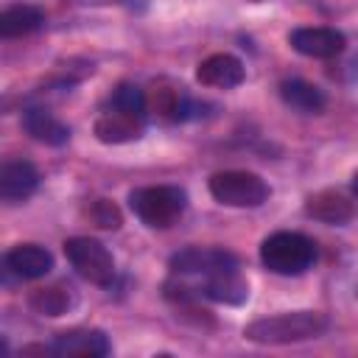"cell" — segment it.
<instances>
[{"instance_id": "cell-1", "label": "cell", "mask_w": 358, "mask_h": 358, "mask_svg": "<svg viewBox=\"0 0 358 358\" xmlns=\"http://www.w3.org/2000/svg\"><path fill=\"white\" fill-rule=\"evenodd\" d=\"M327 327V319L319 310H291L277 316L255 319L243 327V336L255 344H294L322 336Z\"/></svg>"}, {"instance_id": "cell-2", "label": "cell", "mask_w": 358, "mask_h": 358, "mask_svg": "<svg viewBox=\"0 0 358 358\" xmlns=\"http://www.w3.org/2000/svg\"><path fill=\"white\" fill-rule=\"evenodd\" d=\"M131 213L151 229H165L176 224L187 207V193L176 185H154V187H137L129 196Z\"/></svg>"}, {"instance_id": "cell-3", "label": "cell", "mask_w": 358, "mask_h": 358, "mask_svg": "<svg viewBox=\"0 0 358 358\" xmlns=\"http://www.w3.org/2000/svg\"><path fill=\"white\" fill-rule=\"evenodd\" d=\"M260 260L274 274L296 277L313 266L316 246L302 232H274L260 243Z\"/></svg>"}, {"instance_id": "cell-4", "label": "cell", "mask_w": 358, "mask_h": 358, "mask_svg": "<svg viewBox=\"0 0 358 358\" xmlns=\"http://www.w3.org/2000/svg\"><path fill=\"white\" fill-rule=\"evenodd\" d=\"M210 193L227 207H260L271 190L252 171H218L210 176Z\"/></svg>"}, {"instance_id": "cell-5", "label": "cell", "mask_w": 358, "mask_h": 358, "mask_svg": "<svg viewBox=\"0 0 358 358\" xmlns=\"http://www.w3.org/2000/svg\"><path fill=\"white\" fill-rule=\"evenodd\" d=\"M64 255L73 263V268L92 285H109L115 280V260L109 249L95 238H67Z\"/></svg>"}, {"instance_id": "cell-6", "label": "cell", "mask_w": 358, "mask_h": 358, "mask_svg": "<svg viewBox=\"0 0 358 358\" xmlns=\"http://www.w3.org/2000/svg\"><path fill=\"white\" fill-rule=\"evenodd\" d=\"M143 115L140 109H126V106H117V103H109L98 120H95V137L101 143H109V145H120V143H131V140H140L143 137Z\"/></svg>"}, {"instance_id": "cell-7", "label": "cell", "mask_w": 358, "mask_h": 358, "mask_svg": "<svg viewBox=\"0 0 358 358\" xmlns=\"http://www.w3.org/2000/svg\"><path fill=\"white\" fill-rule=\"evenodd\" d=\"M238 266V257L227 249H218V246H190V249H182L171 257V271L173 274H213V271H221V268H232Z\"/></svg>"}, {"instance_id": "cell-8", "label": "cell", "mask_w": 358, "mask_h": 358, "mask_svg": "<svg viewBox=\"0 0 358 358\" xmlns=\"http://www.w3.org/2000/svg\"><path fill=\"white\" fill-rule=\"evenodd\" d=\"M291 48L302 56H310V59H333L344 50L347 39L341 31L336 28H324V25H313V28H296L291 31L288 36Z\"/></svg>"}, {"instance_id": "cell-9", "label": "cell", "mask_w": 358, "mask_h": 358, "mask_svg": "<svg viewBox=\"0 0 358 358\" xmlns=\"http://www.w3.org/2000/svg\"><path fill=\"white\" fill-rule=\"evenodd\" d=\"M53 352L76 355V358H101L109 352V338L103 330H95V327H73L56 336Z\"/></svg>"}, {"instance_id": "cell-10", "label": "cell", "mask_w": 358, "mask_h": 358, "mask_svg": "<svg viewBox=\"0 0 358 358\" xmlns=\"http://www.w3.org/2000/svg\"><path fill=\"white\" fill-rule=\"evenodd\" d=\"M243 76H246L243 62L238 56H232V53H213L196 70L199 84L215 87V90H235L243 81Z\"/></svg>"}, {"instance_id": "cell-11", "label": "cell", "mask_w": 358, "mask_h": 358, "mask_svg": "<svg viewBox=\"0 0 358 358\" xmlns=\"http://www.w3.org/2000/svg\"><path fill=\"white\" fill-rule=\"evenodd\" d=\"M6 268L20 280H36L53 268V255L39 243H17L6 255Z\"/></svg>"}, {"instance_id": "cell-12", "label": "cell", "mask_w": 358, "mask_h": 358, "mask_svg": "<svg viewBox=\"0 0 358 358\" xmlns=\"http://www.w3.org/2000/svg\"><path fill=\"white\" fill-rule=\"evenodd\" d=\"M39 185V171L28 159H11L0 168V199L3 201H22Z\"/></svg>"}, {"instance_id": "cell-13", "label": "cell", "mask_w": 358, "mask_h": 358, "mask_svg": "<svg viewBox=\"0 0 358 358\" xmlns=\"http://www.w3.org/2000/svg\"><path fill=\"white\" fill-rule=\"evenodd\" d=\"M305 213H308L310 218L322 221V224L341 227V224L352 221L355 207H352V201H350L344 193H338V190H319V193L308 196Z\"/></svg>"}, {"instance_id": "cell-14", "label": "cell", "mask_w": 358, "mask_h": 358, "mask_svg": "<svg viewBox=\"0 0 358 358\" xmlns=\"http://www.w3.org/2000/svg\"><path fill=\"white\" fill-rule=\"evenodd\" d=\"M201 291H204L210 299H215V302H227V305H241V302L249 296V285H246V280L241 277L238 266L207 274Z\"/></svg>"}, {"instance_id": "cell-15", "label": "cell", "mask_w": 358, "mask_h": 358, "mask_svg": "<svg viewBox=\"0 0 358 358\" xmlns=\"http://www.w3.org/2000/svg\"><path fill=\"white\" fill-rule=\"evenodd\" d=\"M22 126H25V131H28L34 140H39V143H45V145H64V143L70 140V129H67L56 115H50V112L42 109V106L25 109Z\"/></svg>"}, {"instance_id": "cell-16", "label": "cell", "mask_w": 358, "mask_h": 358, "mask_svg": "<svg viewBox=\"0 0 358 358\" xmlns=\"http://www.w3.org/2000/svg\"><path fill=\"white\" fill-rule=\"evenodd\" d=\"M280 98L296 109V112H305V115H319L324 109V92L310 84V81H302V78H288L280 84Z\"/></svg>"}, {"instance_id": "cell-17", "label": "cell", "mask_w": 358, "mask_h": 358, "mask_svg": "<svg viewBox=\"0 0 358 358\" xmlns=\"http://www.w3.org/2000/svg\"><path fill=\"white\" fill-rule=\"evenodd\" d=\"M45 25V14L36 6H8L0 14V36L14 39V36H28Z\"/></svg>"}, {"instance_id": "cell-18", "label": "cell", "mask_w": 358, "mask_h": 358, "mask_svg": "<svg viewBox=\"0 0 358 358\" xmlns=\"http://www.w3.org/2000/svg\"><path fill=\"white\" fill-rule=\"evenodd\" d=\"M28 305L42 313V316H62L67 313V308L73 305V294L67 285L56 282V285H45V288H36L31 296H28Z\"/></svg>"}, {"instance_id": "cell-19", "label": "cell", "mask_w": 358, "mask_h": 358, "mask_svg": "<svg viewBox=\"0 0 358 358\" xmlns=\"http://www.w3.org/2000/svg\"><path fill=\"white\" fill-rule=\"evenodd\" d=\"M87 218L101 229H117L120 227V210L106 199H95L87 207Z\"/></svg>"}, {"instance_id": "cell-20", "label": "cell", "mask_w": 358, "mask_h": 358, "mask_svg": "<svg viewBox=\"0 0 358 358\" xmlns=\"http://www.w3.org/2000/svg\"><path fill=\"white\" fill-rule=\"evenodd\" d=\"M352 193H355V199H358V171H355V176H352Z\"/></svg>"}]
</instances>
